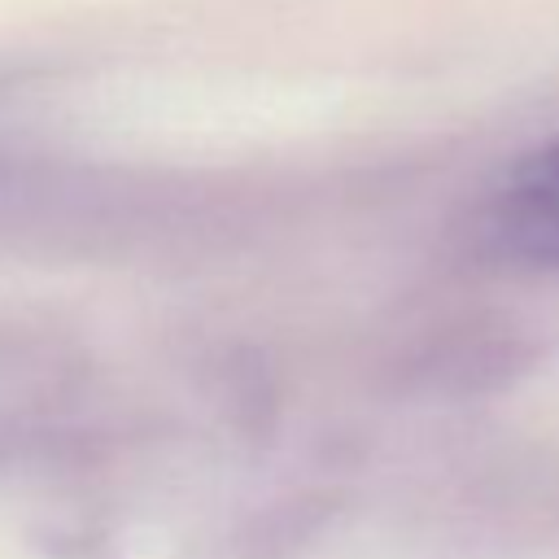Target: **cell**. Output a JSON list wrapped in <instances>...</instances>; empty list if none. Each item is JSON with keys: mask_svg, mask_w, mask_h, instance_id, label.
<instances>
[{"mask_svg": "<svg viewBox=\"0 0 559 559\" xmlns=\"http://www.w3.org/2000/svg\"><path fill=\"white\" fill-rule=\"evenodd\" d=\"M489 240L528 266H559V144L507 170L485 205Z\"/></svg>", "mask_w": 559, "mask_h": 559, "instance_id": "1", "label": "cell"}]
</instances>
